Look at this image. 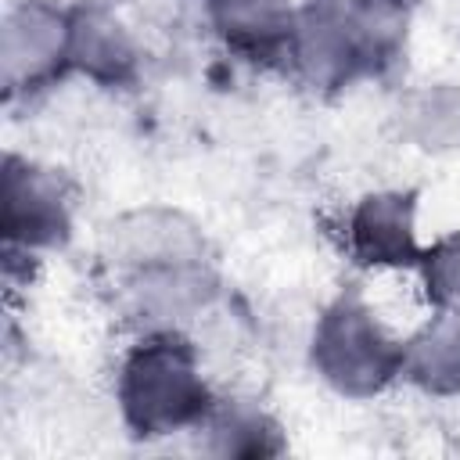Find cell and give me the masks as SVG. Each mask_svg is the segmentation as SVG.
Returning <instances> with one entry per match:
<instances>
[{"mask_svg":"<svg viewBox=\"0 0 460 460\" xmlns=\"http://www.w3.org/2000/svg\"><path fill=\"white\" fill-rule=\"evenodd\" d=\"M68 72V11L50 0L7 7L0 22V83L7 101L43 93Z\"/></svg>","mask_w":460,"mask_h":460,"instance_id":"5b68a950","label":"cell"},{"mask_svg":"<svg viewBox=\"0 0 460 460\" xmlns=\"http://www.w3.org/2000/svg\"><path fill=\"white\" fill-rule=\"evenodd\" d=\"M288 65L309 90H320V93H334L370 75L363 47L345 11V0H305L295 11Z\"/></svg>","mask_w":460,"mask_h":460,"instance_id":"8992f818","label":"cell"},{"mask_svg":"<svg viewBox=\"0 0 460 460\" xmlns=\"http://www.w3.org/2000/svg\"><path fill=\"white\" fill-rule=\"evenodd\" d=\"M345 248L363 270L417 266V194L413 190H370L345 219Z\"/></svg>","mask_w":460,"mask_h":460,"instance_id":"52a82bcc","label":"cell"},{"mask_svg":"<svg viewBox=\"0 0 460 460\" xmlns=\"http://www.w3.org/2000/svg\"><path fill=\"white\" fill-rule=\"evenodd\" d=\"M68 61L72 72L104 90H126L140 75V47L129 25L97 0L68 7Z\"/></svg>","mask_w":460,"mask_h":460,"instance_id":"ba28073f","label":"cell"},{"mask_svg":"<svg viewBox=\"0 0 460 460\" xmlns=\"http://www.w3.org/2000/svg\"><path fill=\"white\" fill-rule=\"evenodd\" d=\"M291 0H208L205 18L216 40L252 65H288L295 32Z\"/></svg>","mask_w":460,"mask_h":460,"instance_id":"9c48e42d","label":"cell"},{"mask_svg":"<svg viewBox=\"0 0 460 460\" xmlns=\"http://www.w3.org/2000/svg\"><path fill=\"white\" fill-rule=\"evenodd\" d=\"M370 75L399 61L410 32V0H345Z\"/></svg>","mask_w":460,"mask_h":460,"instance_id":"4fadbf2b","label":"cell"},{"mask_svg":"<svg viewBox=\"0 0 460 460\" xmlns=\"http://www.w3.org/2000/svg\"><path fill=\"white\" fill-rule=\"evenodd\" d=\"M420 273L424 298L435 313L460 316V234H446L428 244L413 266Z\"/></svg>","mask_w":460,"mask_h":460,"instance_id":"5bb4252c","label":"cell"},{"mask_svg":"<svg viewBox=\"0 0 460 460\" xmlns=\"http://www.w3.org/2000/svg\"><path fill=\"white\" fill-rule=\"evenodd\" d=\"M101 262L111 277L115 302L144 331L176 327L216 295L208 241L176 208L151 205L111 219L101 237Z\"/></svg>","mask_w":460,"mask_h":460,"instance_id":"6da1fadb","label":"cell"},{"mask_svg":"<svg viewBox=\"0 0 460 460\" xmlns=\"http://www.w3.org/2000/svg\"><path fill=\"white\" fill-rule=\"evenodd\" d=\"M72 187L68 180L22 155L4 158L0 180V230L7 255L54 252L72 237Z\"/></svg>","mask_w":460,"mask_h":460,"instance_id":"277c9868","label":"cell"},{"mask_svg":"<svg viewBox=\"0 0 460 460\" xmlns=\"http://www.w3.org/2000/svg\"><path fill=\"white\" fill-rule=\"evenodd\" d=\"M402 381L431 399L460 395V316L435 313L402 338Z\"/></svg>","mask_w":460,"mask_h":460,"instance_id":"8fae6325","label":"cell"},{"mask_svg":"<svg viewBox=\"0 0 460 460\" xmlns=\"http://www.w3.org/2000/svg\"><path fill=\"white\" fill-rule=\"evenodd\" d=\"M309 363L331 392L374 399L402 381V338L388 331L359 291H341L313 323Z\"/></svg>","mask_w":460,"mask_h":460,"instance_id":"3957f363","label":"cell"},{"mask_svg":"<svg viewBox=\"0 0 460 460\" xmlns=\"http://www.w3.org/2000/svg\"><path fill=\"white\" fill-rule=\"evenodd\" d=\"M402 133L424 155H460V83H424L402 101Z\"/></svg>","mask_w":460,"mask_h":460,"instance_id":"7c38bea8","label":"cell"},{"mask_svg":"<svg viewBox=\"0 0 460 460\" xmlns=\"http://www.w3.org/2000/svg\"><path fill=\"white\" fill-rule=\"evenodd\" d=\"M194 431L205 438L201 449L212 456L262 460L284 453L280 420L270 410H262L255 399H216Z\"/></svg>","mask_w":460,"mask_h":460,"instance_id":"30bf717a","label":"cell"},{"mask_svg":"<svg viewBox=\"0 0 460 460\" xmlns=\"http://www.w3.org/2000/svg\"><path fill=\"white\" fill-rule=\"evenodd\" d=\"M115 402L122 424L137 438H165L176 431H194L212 410L216 395L201 377L198 349L180 334V327L144 331L137 345L119 363Z\"/></svg>","mask_w":460,"mask_h":460,"instance_id":"7a4b0ae2","label":"cell"}]
</instances>
